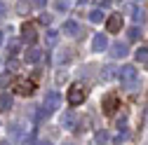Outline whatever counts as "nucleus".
<instances>
[{
	"label": "nucleus",
	"instance_id": "obj_1",
	"mask_svg": "<svg viewBox=\"0 0 148 145\" xmlns=\"http://www.w3.org/2000/svg\"><path fill=\"white\" fill-rule=\"evenodd\" d=\"M59 103H61V96H59L57 91H49V94L42 98V105H40V110H38V119L49 117V115L59 108Z\"/></svg>",
	"mask_w": 148,
	"mask_h": 145
},
{
	"label": "nucleus",
	"instance_id": "obj_2",
	"mask_svg": "<svg viewBox=\"0 0 148 145\" xmlns=\"http://www.w3.org/2000/svg\"><path fill=\"white\" fill-rule=\"evenodd\" d=\"M118 77H120V82H122V84H125V87L129 89V91H132V89L136 87V77H139V70H136L134 66H129V63H127V66H122V68L118 70Z\"/></svg>",
	"mask_w": 148,
	"mask_h": 145
},
{
	"label": "nucleus",
	"instance_id": "obj_3",
	"mask_svg": "<svg viewBox=\"0 0 148 145\" xmlns=\"http://www.w3.org/2000/svg\"><path fill=\"white\" fill-rule=\"evenodd\" d=\"M66 98H68L71 105H80V103L87 98V89H85L82 84H73V87L68 89V96H66Z\"/></svg>",
	"mask_w": 148,
	"mask_h": 145
},
{
	"label": "nucleus",
	"instance_id": "obj_4",
	"mask_svg": "<svg viewBox=\"0 0 148 145\" xmlns=\"http://www.w3.org/2000/svg\"><path fill=\"white\" fill-rule=\"evenodd\" d=\"M101 108H103L106 115H113L118 108H120V96L118 94H106L103 101H101Z\"/></svg>",
	"mask_w": 148,
	"mask_h": 145
},
{
	"label": "nucleus",
	"instance_id": "obj_5",
	"mask_svg": "<svg viewBox=\"0 0 148 145\" xmlns=\"http://www.w3.org/2000/svg\"><path fill=\"white\" fill-rule=\"evenodd\" d=\"M21 38H24V42H28V45H33L35 40H38V30H35V24L26 21V24L21 26Z\"/></svg>",
	"mask_w": 148,
	"mask_h": 145
},
{
	"label": "nucleus",
	"instance_id": "obj_6",
	"mask_svg": "<svg viewBox=\"0 0 148 145\" xmlns=\"http://www.w3.org/2000/svg\"><path fill=\"white\" fill-rule=\"evenodd\" d=\"M14 91L19 94V96H31L35 91V84H33V80H19V82L14 84Z\"/></svg>",
	"mask_w": 148,
	"mask_h": 145
},
{
	"label": "nucleus",
	"instance_id": "obj_7",
	"mask_svg": "<svg viewBox=\"0 0 148 145\" xmlns=\"http://www.w3.org/2000/svg\"><path fill=\"white\" fill-rule=\"evenodd\" d=\"M122 16L120 14H110L108 16V21H106V30L108 33H120V28H122Z\"/></svg>",
	"mask_w": 148,
	"mask_h": 145
},
{
	"label": "nucleus",
	"instance_id": "obj_8",
	"mask_svg": "<svg viewBox=\"0 0 148 145\" xmlns=\"http://www.w3.org/2000/svg\"><path fill=\"white\" fill-rule=\"evenodd\" d=\"M92 49H94V51H106L108 49V38H106L103 33H97L94 35V40H92Z\"/></svg>",
	"mask_w": 148,
	"mask_h": 145
},
{
	"label": "nucleus",
	"instance_id": "obj_9",
	"mask_svg": "<svg viewBox=\"0 0 148 145\" xmlns=\"http://www.w3.org/2000/svg\"><path fill=\"white\" fill-rule=\"evenodd\" d=\"M110 49H113V51H110V54H113V59H125L127 54H129V49H127V45H125V42H115Z\"/></svg>",
	"mask_w": 148,
	"mask_h": 145
},
{
	"label": "nucleus",
	"instance_id": "obj_10",
	"mask_svg": "<svg viewBox=\"0 0 148 145\" xmlns=\"http://www.w3.org/2000/svg\"><path fill=\"white\" fill-rule=\"evenodd\" d=\"M61 33H64V35H71V38H75V35L80 33V26H78L75 21H66L64 28H61Z\"/></svg>",
	"mask_w": 148,
	"mask_h": 145
},
{
	"label": "nucleus",
	"instance_id": "obj_11",
	"mask_svg": "<svg viewBox=\"0 0 148 145\" xmlns=\"http://www.w3.org/2000/svg\"><path fill=\"white\" fill-rule=\"evenodd\" d=\"M42 59V51L38 49V47H31L28 51H26V63H38Z\"/></svg>",
	"mask_w": 148,
	"mask_h": 145
},
{
	"label": "nucleus",
	"instance_id": "obj_12",
	"mask_svg": "<svg viewBox=\"0 0 148 145\" xmlns=\"http://www.w3.org/2000/svg\"><path fill=\"white\" fill-rule=\"evenodd\" d=\"M127 12L132 14V19H134V21H139V24H143V21H146V14H143L136 5H129V7H127Z\"/></svg>",
	"mask_w": 148,
	"mask_h": 145
},
{
	"label": "nucleus",
	"instance_id": "obj_13",
	"mask_svg": "<svg viewBox=\"0 0 148 145\" xmlns=\"http://www.w3.org/2000/svg\"><path fill=\"white\" fill-rule=\"evenodd\" d=\"M57 40H59V30H54V28H49V30L45 33V42H47L49 47H54V45H57Z\"/></svg>",
	"mask_w": 148,
	"mask_h": 145
},
{
	"label": "nucleus",
	"instance_id": "obj_14",
	"mask_svg": "<svg viewBox=\"0 0 148 145\" xmlns=\"http://www.w3.org/2000/svg\"><path fill=\"white\" fill-rule=\"evenodd\" d=\"M10 108H12V96L10 94H0V110L7 112Z\"/></svg>",
	"mask_w": 148,
	"mask_h": 145
},
{
	"label": "nucleus",
	"instance_id": "obj_15",
	"mask_svg": "<svg viewBox=\"0 0 148 145\" xmlns=\"http://www.w3.org/2000/svg\"><path fill=\"white\" fill-rule=\"evenodd\" d=\"M136 61L139 63H148V45H143V47L136 49Z\"/></svg>",
	"mask_w": 148,
	"mask_h": 145
},
{
	"label": "nucleus",
	"instance_id": "obj_16",
	"mask_svg": "<svg viewBox=\"0 0 148 145\" xmlns=\"http://www.w3.org/2000/svg\"><path fill=\"white\" fill-rule=\"evenodd\" d=\"M103 16H106V14L97 7V9H92V12H89V21H92V24H101V21H103Z\"/></svg>",
	"mask_w": 148,
	"mask_h": 145
},
{
	"label": "nucleus",
	"instance_id": "obj_17",
	"mask_svg": "<svg viewBox=\"0 0 148 145\" xmlns=\"http://www.w3.org/2000/svg\"><path fill=\"white\" fill-rule=\"evenodd\" d=\"M61 124L66 126V129H71V131H73V124H75V117H73V112H66V115L61 117Z\"/></svg>",
	"mask_w": 148,
	"mask_h": 145
},
{
	"label": "nucleus",
	"instance_id": "obj_18",
	"mask_svg": "<svg viewBox=\"0 0 148 145\" xmlns=\"http://www.w3.org/2000/svg\"><path fill=\"white\" fill-rule=\"evenodd\" d=\"M108 138H110V136H108V131H99V133L94 136V143H97V145H106V143H108Z\"/></svg>",
	"mask_w": 148,
	"mask_h": 145
},
{
	"label": "nucleus",
	"instance_id": "obj_19",
	"mask_svg": "<svg viewBox=\"0 0 148 145\" xmlns=\"http://www.w3.org/2000/svg\"><path fill=\"white\" fill-rule=\"evenodd\" d=\"M127 38H129V40H139V38H141V28H139V26H132V28L127 30Z\"/></svg>",
	"mask_w": 148,
	"mask_h": 145
},
{
	"label": "nucleus",
	"instance_id": "obj_20",
	"mask_svg": "<svg viewBox=\"0 0 148 145\" xmlns=\"http://www.w3.org/2000/svg\"><path fill=\"white\" fill-rule=\"evenodd\" d=\"M113 75H115V68H113V66H106V68H103V80H110Z\"/></svg>",
	"mask_w": 148,
	"mask_h": 145
},
{
	"label": "nucleus",
	"instance_id": "obj_21",
	"mask_svg": "<svg viewBox=\"0 0 148 145\" xmlns=\"http://www.w3.org/2000/svg\"><path fill=\"white\" fill-rule=\"evenodd\" d=\"M10 84V72H3V75H0V89H5Z\"/></svg>",
	"mask_w": 148,
	"mask_h": 145
},
{
	"label": "nucleus",
	"instance_id": "obj_22",
	"mask_svg": "<svg viewBox=\"0 0 148 145\" xmlns=\"http://www.w3.org/2000/svg\"><path fill=\"white\" fill-rule=\"evenodd\" d=\"M10 54H16V51H19V40H10Z\"/></svg>",
	"mask_w": 148,
	"mask_h": 145
},
{
	"label": "nucleus",
	"instance_id": "obj_23",
	"mask_svg": "<svg viewBox=\"0 0 148 145\" xmlns=\"http://www.w3.org/2000/svg\"><path fill=\"white\" fill-rule=\"evenodd\" d=\"M16 68H19V61H16V59H10V61H7V70H12V72H14Z\"/></svg>",
	"mask_w": 148,
	"mask_h": 145
},
{
	"label": "nucleus",
	"instance_id": "obj_24",
	"mask_svg": "<svg viewBox=\"0 0 148 145\" xmlns=\"http://www.w3.org/2000/svg\"><path fill=\"white\" fill-rule=\"evenodd\" d=\"M40 21H42V24H49V21H52V14H40Z\"/></svg>",
	"mask_w": 148,
	"mask_h": 145
},
{
	"label": "nucleus",
	"instance_id": "obj_25",
	"mask_svg": "<svg viewBox=\"0 0 148 145\" xmlns=\"http://www.w3.org/2000/svg\"><path fill=\"white\" fill-rule=\"evenodd\" d=\"M122 140H127V133H125V131H122V133H118V136H115V143H122Z\"/></svg>",
	"mask_w": 148,
	"mask_h": 145
},
{
	"label": "nucleus",
	"instance_id": "obj_26",
	"mask_svg": "<svg viewBox=\"0 0 148 145\" xmlns=\"http://www.w3.org/2000/svg\"><path fill=\"white\" fill-rule=\"evenodd\" d=\"M57 7H59V9H68V3H66V0H59Z\"/></svg>",
	"mask_w": 148,
	"mask_h": 145
},
{
	"label": "nucleus",
	"instance_id": "obj_27",
	"mask_svg": "<svg viewBox=\"0 0 148 145\" xmlns=\"http://www.w3.org/2000/svg\"><path fill=\"white\" fill-rule=\"evenodd\" d=\"M125 124H127V119H125V117H122V119H120V122H118V129H122V131H125V129H127V126H125Z\"/></svg>",
	"mask_w": 148,
	"mask_h": 145
},
{
	"label": "nucleus",
	"instance_id": "obj_28",
	"mask_svg": "<svg viewBox=\"0 0 148 145\" xmlns=\"http://www.w3.org/2000/svg\"><path fill=\"white\" fill-rule=\"evenodd\" d=\"M45 3H47V0H33V5H38V7H42Z\"/></svg>",
	"mask_w": 148,
	"mask_h": 145
},
{
	"label": "nucleus",
	"instance_id": "obj_29",
	"mask_svg": "<svg viewBox=\"0 0 148 145\" xmlns=\"http://www.w3.org/2000/svg\"><path fill=\"white\" fill-rule=\"evenodd\" d=\"M108 3H110V0H99V5H101V7H103V5H108Z\"/></svg>",
	"mask_w": 148,
	"mask_h": 145
},
{
	"label": "nucleus",
	"instance_id": "obj_30",
	"mask_svg": "<svg viewBox=\"0 0 148 145\" xmlns=\"http://www.w3.org/2000/svg\"><path fill=\"white\" fill-rule=\"evenodd\" d=\"M38 145H52V143H49V140H40Z\"/></svg>",
	"mask_w": 148,
	"mask_h": 145
},
{
	"label": "nucleus",
	"instance_id": "obj_31",
	"mask_svg": "<svg viewBox=\"0 0 148 145\" xmlns=\"http://www.w3.org/2000/svg\"><path fill=\"white\" fill-rule=\"evenodd\" d=\"M3 12H5V5H3V3H0V14H3Z\"/></svg>",
	"mask_w": 148,
	"mask_h": 145
},
{
	"label": "nucleus",
	"instance_id": "obj_32",
	"mask_svg": "<svg viewBox=\"0 0 148 145\" xmlns=\"http://www.w3.org/2000/svg\"><path fill=\"white\" fill-rule=\"evenodd\" d=\"M78 3H80V5H85V3H89V0H78Z\"/></svg>",
	"mask_w": 148,
	"mask_h": 145
},
{
	"label": "nucleus",
	"instance_id": "obj_33",
	"mask_svg": "<svg viewBox=\"0 0 148 145\" xmlns=\"http://www.w3.org/2000/svg\"><path fill=\"white\" fill-rule=\"evenodd\" d=\"M0 45H3V33H0Z\"/></svg>",
	"mask_w": 148,
	"mask_h": 145
},
{
	"label": "nucleus",
	"instance_id": "obj_34",
	"mask_svg": "<svg viewBox=\"0 0 148 145\" xmlns=\"http://www.w3.org/2000/svg\"><path fill=\"white\" fill-rule=\"evenodd\" d=\"M0 145H10V143H7V140H5V143H0Z\"/></svg>",
	"mask_w": 148,
	"mask_h": 145
},
{
	"label": "nucleus",
	"instance_id": "obj_35",
	"mask_svg": "<svg viewBox=\"0 0 148 145\" xmlns=\"http://www.w3.org/2000/svg\"><path fill=\"white\" fill-rule=\"evenodd\" d=\"M64 145H75V143H64Z\"/></svg>",
	"mask_w": 148,
	"mask_h": 145
}]
</instances>
